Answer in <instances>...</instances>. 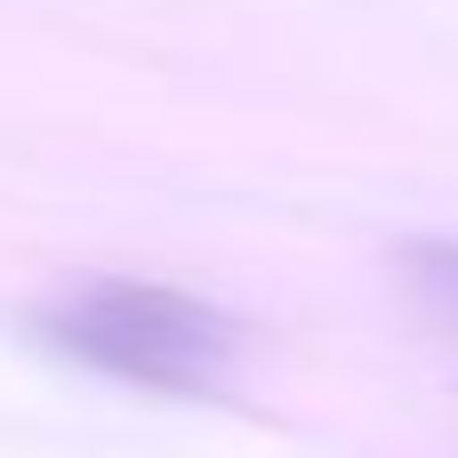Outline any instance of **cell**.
Masks as SVG:
<instances>
[{
	"instance_id": "6da1fadb",
	"label": "cell",
	"mask_w": 458,
	"mask_h": 458,
	"mask_svg": "<svg viewBox=\"0 0 458 458\" xmlns=\"http://www.w3.org/2000/svg\"><path fill=\"white\" fill-rule=\"evenodd\" d=\"M40 346L105 370V378H129V386H161V394H209L225 386L233 354H242V330L185 298V290H153V282H89L72 298H56L40 314Z\"/></svg>"
},
{
	"instance_id": "7a4b0ae2",
	"label": "cell",
	"mask_w": 458,
	"mask_h": 458,
	"mask_svg": "<svg viewBox=\"0 0 458 458\" xmlns=\"http://www.w3.org/2000/svg\"><path fill=\"white\" fill-rule=\"evenodd\" d=\"M394 274H403L411 306H419L443 338H458V242H443V233L403 242V250H394Z\"/></svg>"
}]
</instances>
